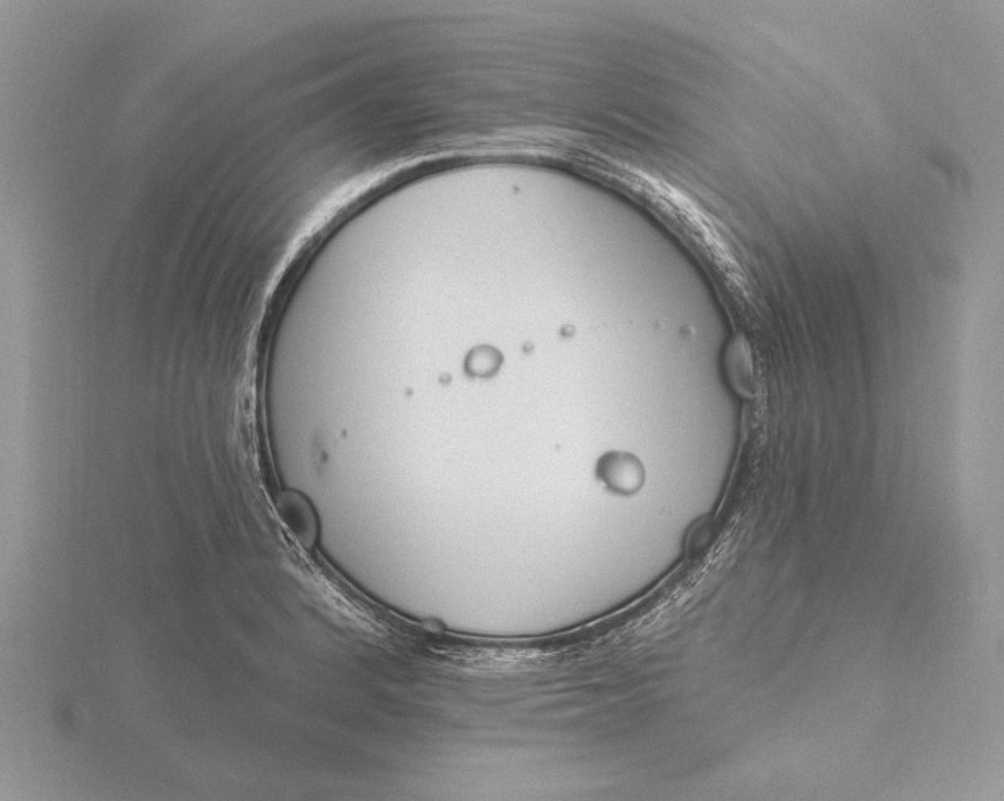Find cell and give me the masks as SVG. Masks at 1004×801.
<instances>
[{"mask_svg": "<svg viewBox=\"0 0 1004 801\" xmlns=\"http://www.w3.org/2000/svg\"><path fill=\"white\" fill-rule=\"evenodd\" d=\"M601 477L615 492H636L642 484V469L638 461L626 455H611L601 465Z\"/></svg>", "mask_w": 1004, "mask_h": 801, "instance_id": "cell-1", "label": "cell"}]
</instances>
